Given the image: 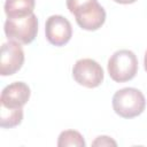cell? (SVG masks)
I'll return each mask as SVG.
<instances>
[{
  "mask_svg": "<svg viewBox=\"0 0 147 147\" xmlns=\"http://www.w3.org/2000/svg\"><path fill=\"white\" fill-rule=\"evenodd\" d=\"M67 7L84 30L95 31L106 21V10L98 0H67Z\"/></svg>",
  "mask_w": 147,
  "mask_h": 147,
  "instance_id": "obj_1",
  "label": "cell"
},
{
  "mask_svg": "<svg viewBox=\"0 0 147 147\" xmlns=\"http://www.w3.org/2000/svg\"><path fill=\"white\" fill-rule=\"evenodd\" d=\"M5 34L9 40L28 45L34 40L38 33V18L34 14L25 17L8 18L3 25Z\"/></svg>",
  "mask_w": 147,
  "mask_h": 147,
  "instance_id": "obj_4",
  "label": "cell"
},
{
  "mask_svg": "<svg viewBox=\"0 0 147 147\" xmlns=\"http://www.w3.org/2000/svg\"><path fill=\"white\" fill-rule=\"evenodd\" d=\"M146 99L142 92L134 87H124L115 92L113 96L114 111L123 118H133L142 114Z\"/></svg>",
  "mask_w": 147,
  "mask_h": 147,
  "instance_id": "obj_2",
  "label": "cell"
},
{
  "mask_svg": "<svg viewBox=\"0 0 147 147\" xmlns=\"http://www.w3.org/2000/svg\"><path fill=\"white\" fill-rule=\"evenodd\" d=\"M24 63V52L20 42L9 40L1 46L0 75L11 76L16 74Z\"/></svg>",
  "mask_w": 147,
  "mask_h": 147,
  "instance_id": "obj_6",
  "label": "cell"
},
{
  "mask_svg": "<svg viewBox=\"0 0 147 147\" xmlns=\"http://www.w3.org/2000/svg\"><path fill=\"white\" fill-rule=\"evenodd\" d=\"M57 146L59 147H68V146H75V147H85L86 142L83 138V136L76 131V130H65L62 131L57 139Z\"/></svg>",
  "mask_w": 147,
  "mask_h": 147,
  "instance_id": "obj_11",
  "label": "cell"
},
{
  "mask_svg": "<svg viewBox=\"0 0 147 147\" xmlns=\"http://www.w3.org/2000/svg\"><path fill=\"white\" fill-rule=\"evenodd\" d=\"M72 77L79 84L87 88H94L101 85L103 82L102 67L92 59H80L72 68Z\"/></svg>",
  "mask_w": 147,
  "mask_h": 147,
  "instance_id": "obj_5",
  "label": "cell"
},
{
  "mask_svg": "<svg viewBox=\"0 0 147 147\" xmlns=\"http://www.w3.org/2000/svg\"><path fill=\"white\" fill-rule=\"evenodd\" d=\"M114 1L117 2V3H122V5H129V3L136 2L137 0H114Z\"/></svg>",
  "mask_w": 147,
  "mask_h": 147,
  "instance_id": "obj_13",
  "label": "cell"
},
{
  "mask_svg": "<svg viewBox=\"0 0 147 147\" xmlns=\"http://www.w3.org/2000/svg\"><path fill=\"white\" fill-rule=\"evenodd\" d=\"M93 146H116L117 142L115 140H113L110 137L108 136H99L96 137V139L92 142Z\"/></svg>",
  "mask_w": 147,
  "mask_h": 147,
  "instance_id": "obj_12",
  "label": "cell"
},
{
  "mask_svg": "<svg viewBox=\"0 0 147 147\" xmlns=\"http://www.w3.org/2000/svg\"><path fill=\"white\" fill-rule=\"evenodd\" d=\"M45 34L49 44L54 46L65 45L72 37L70 22L61 15H52L45 24Z\"/></svg>",
  "mask_w": 147,
  "mask_h": 147,
  "instance_id": "obj_7",
  "label": "cell"
},
{
  "mask_svg": "<svg viewBox=\"0 0 147 147\" xmlns=\"http://www.w3.org/2000/svg\"><path fill=\"white\" fill-rule=\"evenodd\" d=\"M0 126L3 129H10L21 124L23 119V109H11L0 106Z\"/></svg>",
  "mask_w": 147,
  "mask_h": 147,
  "instance_id": "obj_10",
  "label": "cell"
},
{
  "mask_svg": "<svg viewBox=\"0 0 147 147\" xmlns=\"http://www.w3.org/2000/svg\"><path fill=\"white\" fill-rule=\"evenodd\" d=\"M30 95H31L30 87L25 83L14 82L7 85L2 90L0 96V103L6 108H11V109L22 108L29 101Z\"/></svg>",
  "mask_w": 147,
  "mask_h": 147,
  "instance_id": "obj_8",
  "label": "cell"
},
{
  "mask_svg": "<svg viewBox=\"0 0 147 147\" xmlns=\"http://www.w3.org/2000/svg\"><path fill=\"white\" fill-rule=\"evenodd\" d=\"M107 69L110 78L116 83L131 80L138 72L137 55L129 49L116 51L109 57Z\"/></svg>",
  "mask_w": 147,
  "mask_h": 147,
  "instance_id": "obj_3",
  "label": "cell"
},
{
  "mask_svg": "<svg viewBox=\"0 0 147 147\" xmlns=\"http://www.w3.org/2000/svg\"><path fill=\"white\" fill-rule=\"evenodd\" d=\"M36 0H6L5 13L8 18L25 17L33 14Z\"/></svg>",
  "mask_w": 147,
  "mask_h": 147,
  "instance_id": "obj_9",
  "label": "cell"
},
{
  "mask_svg": "<svg viewBox=\"0 0 147 147\" xmlns=\"http://www.w3.org/2000/svg\"><path fill=\"white\" fill-rule=\"evenodd\" d=\"M144 67H145V70L147 71V51H146L145 56H144Z\"/></svg>",
  "mask_w": 147,
  "mask_h": 147,
  "instance_id": "obj_14",
  "label": "cell"
}]
</instances>
